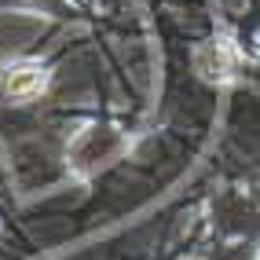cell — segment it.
Here are the masks:
<instances>
[{
    "label": "cell",
    "instance_id": "obj_1",
    "mask_svg": "<svg viewBox=\"0 0 260 260\" xmlns=\"http://www.w3.org/2000/svg\"><path fill=\"white\" fill-rule=\"evenodd\" d=\"M128 150V136L114 128V125H88L74 136L70 150H66V158H70V169L77 176H95L103 172L107 165H114L121 154Z\"/></svg>",
    "mask_w": 260,
    "mask_h": 260
},
{
    "label": "cell",
    "instance_id": "obj_2",
    "mask_svg": "<svg viewBox=\"0 0 260 260\" xmlns=\"http://www.w3.org/2000/svg\"><path fill=\"white\" fill-rule=\"evenodd\" d=\"M44 19L33 11H0V59L22 55V51L41 37Z\"/></svg>",
    "mask_w": 260,
    "mask_h": 260
},
{
    "label": "cell",
    "instance_id": "obj_3",
    "mask_svg": "<svg viewBox=\"0 0 260 260\" xmlns=\"http://www.w3.org/2000/svg\"><path fill=\"white\" fill-rule=\"evenodd\" d=\"M194 66H198V74L205 81L223 84V81L235 77V51H231V44H223V41H205L198 48V55H194Z\"/></svg>",
    "mask_w": 260,
    "mask_h": 260
},
{
    "label": "cell",
    "instance_id": "obj_4",
    "mask_svg": "<svg viewBox=\"0 0 260 260\" xmlns=\"http://www.w3.org/2000/svg\"><path fill=\"white\" fill-rule=\"evenodd\" d=\"M44 88H48L44 66H37V62L8 66V74H4V95H11V99H37Z\"/></svg>",
    "mask_w": 260,
    "mask_h": 260
},
{
    "label": "cell",
    "instance_id": "obj_5",
    "mask_svg": "<svg viewBox=\"0 0 260 260\" xmlns=\"http://www.w3.org/2000/svg\"><path fill=\"white\" fill-rule=\"evenodd\" d=\"M66 4H74V8H88V4H95V0H66Z\"/></svg>",
    "mask_w": 260,
    "mask_h": 260
}]
</instances>
